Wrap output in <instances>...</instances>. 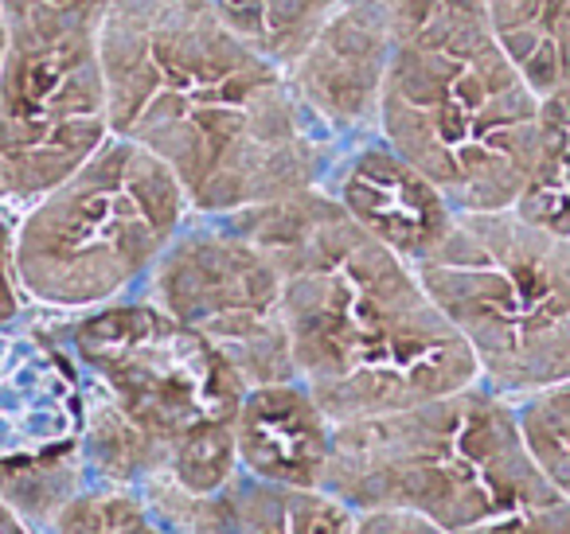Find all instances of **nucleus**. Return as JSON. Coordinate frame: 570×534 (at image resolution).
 <instances>
[{
    "mask_svg": "<svg viewBox=\"0 0 570 534\" xmlns=\"http://www.w3.org/2000/svg\"><path fill=\"white\" fill-rule=\"evenodd\" d=\"M98 51L110 129L165 160L196 215L325 184L336 152L297 110L285 67L219 0H110Z\"/></svg>",
    "mask_w": 570,
    "mask_h": 534,
    "instance_id": "obj_1",
    "label": "nucleus"
},
{
    "mask_svg": "<svg viewBox=\"0 0 570 534\" xmlns=\"http://www.w3.org/2000/svg\"><path fill=\"white\" fill-rule=\"evenodd\" d=\"M235 219L282 269L294 375L336 425L481 383L414 261L367 235L325 188Z\"/></svg>",
    "mask_w": 570,
    "mask_h": 534,
    "instance_id": "obj_2",
    "label": "nucleus"
},
{
    "mask_svg": "<svg viewBox=\"0 0 570 534\" xmlns=\"http://www.w3.org/2000/svg\"><path fill=\"white\" fill-rule=\"evenodd\" d=\"M48 332L82 383L87 479H168L188 495H215L238 476L235 414L246 383L204 336L145 297L51 316Z\"/></svg>",
    "mask_w": 570,
    "mask_h": 534,
    "instance_id": "obj_3",
    "label": "nucleus"
},
{
    "mask_svg": "<svg viewBox=\"0 0 570 534\" xmlns=\"http://www.w3.org/2000/svg\"><path fill=\"white\" fill-rule=\"evenodd\" d=\"M380 137L453 211L515 207L543 129V95L469 9L391 36Z\"/></svg>",
    "mask_w": 570,
    "mask_h": 534,
    "instance_id": "obj_4",
    "label": "nucleus"
},
{
    "mask_svg": "<svg viewBox=\"0 0 570 534\" xmlns=\"http://www.w3.org/2000/svg\"><path fill=\"white\" fill-rule=\"evenodd\" d=\"M321 487L352 511H414L453 534L554 492L523 441L515 402L484 383L336 425Z\"/></svg>",
    "mask_w": 570,
    "mask_h": 534,
    "instance_id": "obj_5",
    "label": "nucleus"
},
{
    "mask_svg": "<svg viewBox=\"0 0 570 534\" xmlns=\"http://www.w3.org/2000/svg\"><path fill=\"white\" fill-rule=\"evenodd\" d=\"M191 204L149 149L110 141L17 215V281L32 313L79 316L137 297L176 243Z\"/></svg>",
    "mask_w": 570,
    "mask_h": 534,
    "instance_id": "obj_6",
    "label": "nucleus"
},
{
    "mask_svg": "<svg viewBox=\"0 0 570 534\" xmlns=\"http://www.w3.org/2000/svg\"><path fill=\"white\" fill-rule=\"evenodd\" d=\"M422 285L504 398L570 383V235L504 211H458L414 261Z\"/></svg>",
    "mask_w": 570,
    "mask_h": 534,
    "instance_id": "obj_7",
    "label": "nucleus"
},
{
    "mask_svg": "<svg viewBox=\"0 0 570 534\" xmlns=\"http://www.w3.org/2000/svg\"><path fill=\"white\" fill-rule=\"evenodd\" d=\"M98 28L28 12L0 59V199L28 207L110 141Z\"/></svg>",
    "mask_w": 570,
    "mask_h": 534,
    "instance_id": "obj_8",
    "label": "nucleus"
},
{
    "mask_svg": "<svg viewBox=\"0 0 570 534\" xmlns=\"http://www.w3.org/2000/svg\"><path fill=\"white\" fill-rule=\"evenodd\" d=\"M137 297L204 336L246 386L297 378L282 269L235 215H191Z\"/></svg>",
    "mask_w": 570,
    "mask_h": 534,
    "instance_id": "obj_9",
    "label": "nucleus"
},
{
    "mask_svg": "<svg viewBox=\"0 0 570 534\" xmlns=\"http://www.w3.org/2000/svg\"><path fill=\"white\" fill-rule=\"evenodd\" d=\"M391 48L395 43L380 0H344L285 63L297 110L336 157L380 134Z\"/></svg>",
    "mask_w": 570,
    "mask_h": 534,
    "instance_id": "obj_10",
    "label": "nucleus"
},
{
    "mask_svg": "<svg viewBox=\"0 0 570 534\" xmlns=\"http://www.w3.org/2000/svg\"><path fill=\"white\" fill-rule=\"evenodd\" d=\"M82 383L48 328H0V476L75 456Z\"/></svg>",
    "mask_w": 570,
    "mask_h": 534,
    "instance_id": "obj_11",
    "label": "nucleus"
},
{
    "mask_svg": "<svg viewBox=\"0 0 570 534\" xmlns=\"http://www.w3.org/2000/svg\"><path fill=\"white\" fill-rule=\"evenodd\" d=\"M321 188L380 243L399 250L406 261L430 254L450 222L458 219L445 196L411 168L380 134L344 149L333 160Z\"/></svg>",
    "mask_w": 570,
    "mask_h": 534,
    "instance_id": "obj_12",
    "label": "nucleus"
},
{
    "mask_svg": "<svg viewBox=\"0 0 570 534\" xmlns=\"http://www.w3.org/2000/svg\"><path fill=\"white\" fill-rule=\"evenodd\" d=\"M336 422L297 378L246 386L235 414L238 472L282 487H321Z\"/></svg>",
    "mask_w": 570,
    "mask_h": 534,
    "instance_id": "obj_13",
    "label": "nucleus"
},
{
    "mask_svg": "<svg viewBox=\"0 0 570 534\" xmlns=\"http://www.w3.org/2000/svg\"><path fill=\"white\" fill-rule=\"evenodd\" d=\"M191 534H352L356 511L325 487H282L238 472L207 495Z\"/></svg>",
    "mask_w": 570,
    "mask_h": 534,
    "instance_id": "obj_14",
    "label": "nucleus"
},
{
    "mask_svg": "<svg viewBox=\"0 0 570 534\" xmlns=\"http://www.w3.org/2000/svg\"><path fill=\"white\" fill-rule=\"evenodd\" d=\"M500 48L539 95L570 87V0H484Z\"/></svg>",
    "mask_w": 570,
    "mask_h": 534,
    "instance_id": "obj_15",
    "label": "nucleus"
},
{
    "mask_svg": "<svg viewBox=\"0 0 570 534\" xmlns=\"http://www.w3.org/2000/svg\"><path fill=\"white\" fill-rule=\"evenodd\" d=\"M515 211L539 227L570 235V87L543 95L539 152Z\"/></svg>",
    "mask_w": 570,
    "mask_h": 534,
    "instance_id": "obj_16",
    "label": "nucleus"
},
{
    "mask_svg": "<svg viewBox=\"0 0 570 534\" xmlns=\"http://www.w3.org/2000/svg\"><path fill=\"white\" fill-rule=\"evenodd\" d=\"M43 534H180V531L137 487L87 479L56 511V518H51Z\"/></svg>",
    "mask_w": 570,
    "mask_h": 534,
    "instance_id": "obj_17",
    "label": "nucleus"
},
{
    "mask_svg": "<svg viewBox=\"0 0 570 534\" xmlns=\"http://www.w3.org/2000/svg\"><path fill=\"white\" fill-rule=\"evenodd\" d=\"M341 4L344 0H219L230 24L250 36L262 51H269L282 67Z\"/></svg>",
    "mask_w": 570,
    "mask_h": 534,
    "instance_id": "obj_18",
    "label": "nucleus"
},
{
    "mask_svg": "<svg viewBox=\"0 0 570 534\" xmlns=\"http://www.w3.org/2000/svg\"><path fill=\"white\" fill-rule=\"evenodd\" d=\"M520 429L547 484L570 500V383L515 402Z\"/></svg>",
    "mask_w": 570,
    "mask_h": 534,
    "instance_id": "obj_19",
    "label": "nucleus"
},
{
    "mask_svg": "<svg viewBox=\"0 0 570 534\" xmlns=\"http://www.w3.org/2000/svg\"><path fill=\"white\" fill-rule=\"evenodd\" d=\"M465 534H570V500H562L559 492L531 500L523 507L508 511L500 518L473 526Z\"/></svg>",
    "mask_w": 570,
    "mask_h": 534,
    "instance_id": "obj_20",
    "label": "nucleus"
},
{
    "mask_svg": "<svg viewBox=\"0 0 570 534\" xmlns=\"http://www.w3.org/2000/svg\"><path fill=\"white\" fill-rule=\"evenodd\" d=\"M17 215H20V207L0 204V328H12V324H20L28 313H32V308H28V300H24V293H20L17 261H12Z\"/></svg>",
    "mask_w": 570,
    "mask_h": 534,
    "instance_id": "obj_21",
    "label": "nucleus"
},
{
    "mask_svg": "<svg viewBox=\"0 0 570 534\" xmlns=\"http://www.w3.org/2000/svg\"><path fill=\"white\" fill-rule=\"evenodd\" d=\"M352 534H453V531L426 515H414V511L372 507V511H356Z\"/></svg>",
    "mask_w": 570,
    "mask_h": 534,
    "instance_id": "obj_22",
    "label": "nucleus"
},
{
    "mask_svg": "<svg viewBox=\"0 0 570 534\" xmlns=\"http://www.w3.org/2000/svg\"><path fill=\"white\" fill-rule=\"evenodd\" d=\"M110 0H9V20L28 17V12H48V17L82 20V24H102Z\"/></svg>",
    "mask_w": 570,
    "mask_h": 534,
    "instance_id": "obj_23",
    "label": "nucleus"
},
{
    "mask_svg": "<svg viewBox=\"0 0 570 534\" xmlns=\"http://www.w3.org/2000/svg\"><path fill=\"white\" fill-rule=\"evenodd\" d=\"M0 534H43V531L28 515H20L4 495H0Z\"/></svg>",
    "mask_w": 570,
    "mask_h": 534,
    "instance_id": "obj_24",
    "label": "nucleus"
},
{
    "mask_svg": "<svg viewBox=\"0 0 570 534\" xmlns=\"http://www.w3.org/2000/svg\"><path fill=\"white\" fill-rule=\"evenodd\" d=\"M4 48H9V0H0V59H4Z\"/></svg>",
    "mask_w": 570,
    "mask_h": 534,
    "instance_id": "obj_25",
    "label": "nucleus"
},
{
    "mask_svg": "<svg viewBox=\"0 0 570 534\" xmlns=\"http://www.w3.org/2000/svg\"><path fill=\"white\" fill-rule=\"evenodd\" d=\"M0 204H4V199H0Z\"/></svg>",
    "mask_w": 570,
    "mask_h": 534,
    "instance_id": "obj_26",
    "label": "nucleus"
}]
</instances>
